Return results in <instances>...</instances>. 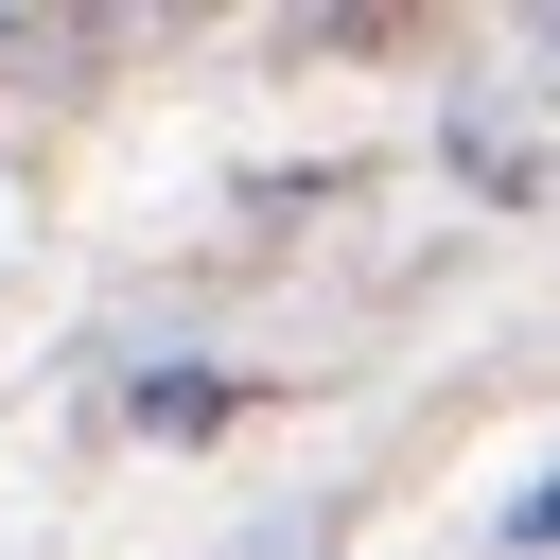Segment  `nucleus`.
Returning a JSON list of instances; mask_svg holds the SVG:
<instances>
[{"mask_svg":"<svg viewBox=\"0 0 560 560\" xmlns=\"http://www.w3.org/2000/svg\"><path fill=\"white\" fill-rule=\"evenodd\" d=\"M140 420H158V438H210V420H228V385H210V368H158V385H140Z\"/></svg>","mask_w":560,"mask_h":560,"instance_id":"nucleus-1","label":"nucleus"},{"mask_svg":"<svg viewBox=\"0 0 560 560\" xmlns=\"http://www.w3.org/2000/svg\"><path fill=\"white\" fill-rule=\"evenodd\" d=\"M508 542H525V560H542V542H560V472H542V490H525V508H508Z\"/></svg>","mask_w":560,"mask_h":560,"instance_id":"nucleus-2","label":"nucleus"}]
</instances>
